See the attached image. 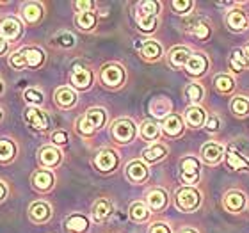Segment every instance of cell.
<instances>
[{
  "mask_svg": "<svg viewBox=\"0 0 249 233\" xmlns=\"http://www.w3.org/2000/svg\"><path fill=\"white\" fill-rule=\"evenodd\" d=\"M146 201H148V208L150 210H162V208H166L167 205V192L164 189H153V191L148 192V196H146Z\"/></svg>",
  "mask_w": 249,
  "mask_h": 233,
  "instance_id": "d6986e66",
  "label": "cell"
},
{
  "mask_svg": "<svg viewBox=\"0 0 249 233\" xmlns=\"http://www.w3.org/2000/svg\"><path fill=\"white\" fill-rule=\"evenodd\" d=\"M180 233H197V232L194 228H185V230H182Z\"/></svg>",
  "mask_w": 249,
  "mask_h": 233,
  "instance_id": "11a10c76",
  "label": "cell"
},
{
  "mask_svg": "<svg viewBox=\"0 0 249 233\" xmlns=\"http://www.w3.org/2000/svg\"><path fill=\"white\" fill-rule=\"evenodd\" d=\"M203 96H205V88H203L201 84L192 82L185 88V98L189 100L192 105L199 104V102L203 100Z\"/></svg>",
  "mask_w": 249,
  "mask_h": 233,
  "instance_id": "1f68e13d",
  "label": "cell"
},
{
  "mask_svg": "<svg viewBox=\"0 0 249 233\" xmlns=\"http://www.w3.org/2000/svg\"><path fill=\"white\" fill-rule=\"evenodd\" d=\"M0 32H2V37H4V39H16L21 32L20 21L16 20V18H11V16L5 18V20H2V23H0Z\"/></svg>",
  "mask_w": 249,
  "mask_h": 233,
  "instance_id": "7402d4cb",
  "label": "cell"
},
{
  "mask_svg": "<svg viewBox=\"0 0 249 233\" xmlns=\"http://www.w3.org/2000/svg\"><path fill=\"white\" fill-rule=\"evenodd\" d=\"M16 153V148L15 144L7 139H2L0 141V162H7L11 161Z\"/></svg>",
  "mask_w": 249,
  "mask_h": 233,
  "instance_id": "ab89813d",
  "label": "cell"
},
{
  "mask_svg": "<svg viewBox=\"0 0 249 233\" xmlns=\"http://www.w3.org/2000/svg\"><path fill=\"white\" fill-rule=\"evenodd\" d=\"M94 4L93 2H75V9H78L80 13H88V11H93Z\"/></svg>",
  "mask_w": 249,
  "mask_h": 233,
  "instance_id": "f907efd6",
  "label": "cell"
},
{
  "mask_svg": "<svg viewBox=\"0 0 249 233\" xmlns=\"http://www.w3.org/2000/svg\"><path fill=\"white\" fill-rule=\"evenodd\" d=\"M130 219L132 221H135V223H144V221H148L150 219V208H148V205L142 201H135L130 205Z\"/></svg>",
  "mask_w": 249,
  "mask_h": 233,
  "instance_id": "484cf974",
  "label": "cell"
},
{
  "mask_svg": "<svg viewBox=\"0 0 249 233\" xmlns=\"http://www.w3.org/2000/svg\"><path fill=\"white\" fill-rule=\"evenodd\" d=\"M213 88L221 94H230L235 89L233 77H230L228 73H219V75L213 77Z\"/></svg>",
  "mask_w": 249,
  "mask_h": 233,
  "instance_id": "cb8c5ba5",
  "label": "cell"
},
{
  "mask_svg": "<svg viewBox=\"0 0 249 233\" xmlns=\"http://www.w3.org/2000/svg\"><path fill=\"white\" fill-rule=\"evenodd\" d=\"M9 64H11V68H15V70H21V68H25L27 62H25V55H23V52L11 54Z\"/></svg>",
  "mask_w": 249,
  "mask_h": 233,
  "instance_id": "f6af8a7d",
  "label": "cell"
},
{
  "mask_svg": "<svg viewBox=\"0 0 249 233\" xmlns=\"http://www.w3.org/2000/svg\"><path fill=\"white\" fill-rule=\"evenodd\" d=\"M126 178L132 183H142L148 178V167L141 161L130 162L128 166H126Z\"/></svg>",
  "mask_w": 249,
  "mask_h": 233,
  "instance_id": "2e32d148",
  "label": "cell"
},
{
  "mask_svg": "<svg viewBox=\"0 0 249 233\" xmlns=\"http://www.w3.org/2000/svg\"><path fill=\"white\" fill-rule=\"evenodd\" d=\"M191 55H192L191 50L187 47H175L171 52H169V55H167V61H169V64H171L173 68H183Z\"/></svg>",
  "mask_w": 249,
  "mask_h": 233,
  "instance_id": "603a6c76",
  "label": "cell"
},
{
  "mask_svg": "<svg viewBox=\"0 0 249 233\" xmlns=\"http://www.w3.org/2000/svg\"><path fill=\"white\" fill-rule=\"evenodd\" d=\"M150 233H171V228L166 223H155L151 224Z\"/></svg>",
  "mask_w": 249,
  "mask_h": 233,
  "instance_id": "681fc988",
  "label": "cell"
},
{
  "mask_svg": "<svg viewBox=\"0 0 249 233\" xmlns=\"http://www.w3.org/2000/svg\"><path fill=\"white\" fill-rule=\"evenodd\" d=\"M52 143H53V144H66V143H68V134H66V132H62V130H59V132H53Z\"/></svg>",
  "mask_w": 249,
  "mask_h": 233,
  "instance_id": "c3c4849f",
  "label": "cell"
},
{
  "mask_svg": "<svg viewBox=\"0 0 249 233\" xmlns=\"http://www.w3.org/2000/svg\"><path fill=\"white\" fill-rule=\"evenodd\" d=\"M224 161H226V166L230 169H233V171H249V159H246L242 153H239L233 146H230L226 150Z\"/></svg>",
  "mask_w": 249,
  "mask_h": 233,
  "instance_id": "9c48e42d",
  "label": "cell"
},
{
  "mask_svg": "<svg viewBox=\"0 0 249 233\" xmlns=\"http://www.w3.org/2000/svg\"><path fill=\"white\" fill-rule=\"evenodd\" d=\"M64 226L68 233H86L89 230V219L82 214H73L66 219Z\"/></svg>",
  "mask_w": 249,
  "mask_h": 233,
  "instance_id": "ac0fdd59",
  "label": "cell"
},
{
  "mask_svg": "<svg viewBox=\"0 0 249 233\" xmlns=\"http://www.w3.org/2000/svg\"><path fill=\"white\" fill-rule=\"evenodd\" d=\"M53 96H55V104L62 109H70L77 104V93L71 88H59Z\"/></svg>",
  "mask_w": 249,
  "mask_h": 233,
  "instance_id": "ffe728a7",
  "label": "cell"
},
{
  "mask_svg": "<svg viewBox=\"0 0 249 233\" xmlns=\"http://www.w3.org/2000/svg\"><path fill=\"white\" fill-rule=\"evenodd\" d=\"M118 162H120L118 153L112 150H102L94 157V166L104 173H109V171H112V169H116Z\"/></svg>",
  "mask_w": 249,
  "mask_h": 233,
  "instance_id": "52a82bcc",
  "label": "cell"
},
{
  "mask_svg": "<svg viewBox=\"0 0 249 233\" xmlns=\"http://www.w3.org/2000/svg\"><path fill=\"white\" fill-rule=\"evenodd\" d=\"M71 84L77 89H89L93 84V73L84 66H73L71 70Z\"/></svg>",
  "mask_w": 249,
  "mask_h": 233,
  "instance_id": "8fae6325",
  "label": "cell"
},
{
  "mask_svg": "<svg viewBox=\"0 0 249 233\" xmlns=\"http://www.w3.org/2000/svg\"><path fill=\"white\" fill-rule=\"evenodd\" d=\"M93 219L96 223H104L105 219L112 214V203L107 199V197H100L98 201L93 205Z\"/></svg>",
  "mask_w": 249,
  "mask_h": 233,
  "instance_id": "44dd1931",
  "label": "cell"
},
{
  "mask_svg": "<svg viewBox=\"0 0 249 233\" xmlns=\"http://www.w3.org/2000/svg\"><path fill=\"white\" fill-rule=\"evenodd\" d=\"M102 82L107 88H120L124 82V70L120 64H107L102 70Z\"/></svg>",
  "mask_w": 249,
  "mask_h": 233,
  "instance_id": "277c9868",
  "label": "cell"
},
{
  "mask_svg": "<svg viewBox=\"0 0 249 233\" xmlns=\"http://www.w3.org/2000/svg\"><path fill=\"white\" fill-rule=\"evenodd\" d=\"M75 23H77L78 29L82 31H91L96 25V15L93 11H88V13H78L77 18H75Z\"/></svg>",
  "mask_w": 249,
  "mask_h": 233,
  "instance_id": "8d00e7d4",
  "label": "cell"
},
{
  "mask_svg": "<svg viewBox=\"0 0 249 233\" xmlns=\"http://www.w3.org/2000/svg\"><path fill=\"white\" fill-rule=\"evenodd\" d=\"M77 126H78V132H80V134H84V135H91L94 132V128L91 126V125H89V121L86 118H84V116L80 119H78Z\"/></svg>",
  "mask_w": 249,
  "mask_h": 233,
  "instance_id": "7dc6e473",
  "label": "cell"
},
{
  "mask_svg": "<svg viewBox=\"0 0 249 233\" xmlns=\"http://www.w3.org/2000/svg\"><path fill=\"white\" fill-rule=\"evenodd\" d=\"M226 25L230 27V31L233 32H242L249 27V18L246 15V11L233 7L231 11H228L226 15Z\"/></svg>",
  "mask_w": 249,
  "mask_h": 233,
  "instance_id": "8992f818",
  "label": "cell"
},
{
  "mask_svg": "<svg viewBox=\"0 0 249 233\" xmlns=\"http://www.w3.org/2000/svg\"><path fill=\"white\" fill-rule=\"evenodd\" d=\"M55 43L62 48H71L75 45V36L71 32H61V34L55 36Z\"/></svg>",
  "mask_w": 249,
  "mask_h": 233,
  "instance_id": "ee69618b",
  "label": "cell"
},
{
  "mask_svg": "<svg viewBox=\"0 0 249 233\" xmlns=\"http://www.w3.org/2000/svg\"><path fill=\"white\" fill-rule=\"evenodd\" d=\"M205 128H207L208 132H217V130L221 128V119H219V116H215V114L208 116L207 121H205Z\"/></svg>",
  "mask_w": 249,
  "mask_h": 233,
  "instance_id": "bcb514c9",
  "label": "cell"
},
{
  "mask_svg": "<svg viewBox=\"0 0 249 233\" xmlns=\"http://www.w3.org/2000/svg\"><path fill=\"white\" fill-rule=\"evenodd\" d=\"M137 48H139L141 57L146 59V61H157V59L162 57L160 43H157L155 39H146L142 43H137Z\"/></svg>",
  "mask_w": 249,
  "mask_h": 233,
  "instance_id": "7c38bea8",
  "label": "cell"
},
{
  "mask_svg": "<svg viewBox=\"0 0 249 233\" xmlns=\"http://www.w3.org/2000/svg\"><path fill=\"white\" fill-rule=\"evenodd\" d=\"M248 68V62H246L244 52L240 48H235L233 52L230 54V70L235 73H242Z\"/></svg>",
  "mask_w": 249,
  "mask_h": 233,
  "instance_id": "4dcf8cb0",
  "label": "cell"
},
{
  "mask_svg": "<svg viewBox=\"0 0 249 233\" xmlns=\"http://www.w3.org/2000/svg\"><path fill=\"white\" fill-rule=\"evenodd\" d=\"M84 118L88 119L89 125H91L94 130H98V128H102V126H104L105 119H107V114H105L104 109H98V107H94V109H89L88 114L84 116Z\"/></svg>",
  "mask_w": 249,
  "mask_h": 233,
  "instance_id": "836d02e7",
  "label": "cell"
},
{
  "mask_svg": "<svg viewBox=\"0 0 249 233\" xmlns=\"http://www.w3.org/2000/svg\"><path fill=\"white\" fill-rule=\"evenodd\" d=\"M189 32L194 34L197 39H208V37H210V25H208L205 20H194V21H191Z\"/></svg>",
  "mask_w": 249,
  "mask_h": 233,
  "instance_id": "d590c367",
  "label": "cell"
},
{
  "mask_svg": "<svg viewBox=\"0 0 249 233\" xmlns=\"http://www.w3.org/2000/svg\"><path fill=\"white\" fill-rule=\"evenodd\" d=\"M224 153H226V148H224L221 143H207V144L201 146V159L210 166H215L224 159Z\"/></svg>",
  "mask_w": 249,
  "mask_h": 233,
  "instance_id": "5b68a950",
  "label": "cell"
},
{
  "mask_svg": "<svg viewBox=\"0 0 249 233\" xmlns=\"http://www.w3.org/2000/svg\"><path fill=\"white\" fill-rule=\"evenodd\" d=\"M7 50V39H4V37L0 36V55Z\"/></svg>",
  "mask_w": 249,
  "mask_h": 233,
  "instance_id": "816d5d0a",
  "label": "cell"
},
{
  "mask_svg": "<svg viewBox=\"0 0 249 233\" xmlns=\"http://www.w3.org/2000/svg\"><path fill=\"white\" fill-rule=\"evenodd\" d=\"M171 110V102L167 98H155L153 104H151V114L157 116V118H162L166 116L167 112Z\"/></svg>",
  "mask_w": 249,
  "mask_h": 233,
  "instance_id": "f35d334b",
  "label": "cell"
},
{
  "mask_svg": "<svg viewBox=\"0 0 249 233\" xmlns=\"http://www.w3.org/2000/svg\"><path fill=\"white\" fill-rule=\"evenodd\" d=\"M183 119L177 114H171L167 116L164 121H162V130H164V134L169 135V137H178V135H182L183 132Z\"/></svg>",
  "mask_w": 249,
  "mask_h": 233,
  "instance_id": "e0dca14e",
  "label": "cell"
},
{
  "mask_svg": "<svg viewBox=\"0 0 249 233\" xmlns=\"http://www.w3.org/2000/svg\"><path fill=\"white\" fill-rule=\"evenodd\" d=\"M21 52L25 55V62L29 68H39L43 64V61H45V52H41V50L36 47L23 48Z\"/></svg>",
  "mask_w": 249,
  "mask_h": 233,
  "instance_id": "f546056e",
  "label": "cell"
},
{
  "mask_svg": "<svg viewBox=\"0 0 249 233\" xmlns=\"http://www.w3.org/2000/svg\"><path fill=\"white\" fill-rule=\"evenodd\" d=\"M29 215H31L34 223H47L50 215H52V208L45 201H36L32 203L31 208H29Z\"/></svg>",
  "mask_w": 249,
  "mask_h": 233,
  "instance_id": "9a60e30c",
  "label": "cell"
},
{
  "mask_svg": "<svg viewBox=\"0 0 249 233\" xmlns=\"http://www.w3.org/2000/svg\"><path fill=\"white\" fill-rule=\"evenodd\" d=\"M175 201H177V207L182 212H194L201 205V194H199V191H197L196 187L183 185L177 191Z\"/></svg>",
  "mask_w": 249,
  "mask_h": 233,
  "instance_id": "6da1fadb",
  "label": "cell"
},
{
  "mask_svg": "<svg viewBox=\"0 0 249 233\" xmlns=\"http://www.w3.org/2000/svg\"><path fill=\"white\" fill-rule=\"evenodd\" d=\"M167 155V148L164 144H151L142 150V159L146 162H159Z\"/></svg>",
  "mask_w": 249,
  "mask_h": 233,
  "instance_id": "f1b7e54d",
  "label": "cell"
},
{
  "mask_svg": "<svg viewBox=\"0 0 249 233\" xmlns=\"http://www.w3.org/2000/svg\"><path fill=\"white\" fill-rule=\"evenodd\" d=\"M246 203H248V199H246V194H244V192H240V191L226 192V196H224V199H223L224 208H226L228 212H231V214L242 212V210L246 208Z\"/></svg>",
  "mask_w": 249,
  "mask_h": 233,
  "instance_id": "ba28073f",
  "label": "cell"
},
{
  "mask_svg": "<svg viewBox=\"0 0 249 233\" xmlns=\"http://www.w3.org/2000/svg\"><path fill=\"white\" fill-rule=\"evenodd\" d=\"M0 119H2V110H0Z\"/></svg>",
  "mask_w": 249,
  "mask_h": 233,
  "instance_id": "6f0895ef",
  "label": "cell"
},
{
  "mask_svg": "<svg viewBox=\"0 0 249 233\" xmlns=\"http://www.w3.org/2000/svg\"><path fill=\"white\" fill-rule=\"evenodd\" d=\"M207 112H205V109H201L199 105H191L189 109L185 110V123L191 126V128H199V126H203L205 125V121H207Z\"/></svg>",
  "mask_w": 249,
  "mask_h": 233,
  "instance_id": "5bb4252c",
  "label": "cell"
},
{
  "mask_svg": "<svg viewBox=\"0 0 249 233\" xmlns=\"http://www.w3.org/2000/svg\"><path fill=\"white\" fill-rule=\"evenodd\" d=\"M171 7L178 15H187V13L194 7V2H192V0H173Z\"/></svg>",
  "mask_w": 249,
  "mask_h": 233,
  "instance_id": "b9f144b4",
  "label": "cell"
},
{
  "mask_svg": "<svg viewBox=\"0 0 249 233\" xmlns=\"http://www.w3.org/2000/svg\"><path fill=\"white\" fill-rule=\"evenodd\" d=\"M5 185L4 183H2V181H0V199H4V196H5Z\"/></svg>",
  "mask_w": 249,
  "mask_h": 233,
  "instance_id": "f5cc1de1",
  "label": "cell"
},
{
  "mask_svg": "<svg viewBox=\"0 0 249 233\" xmlns=\"http://www.w3.org/2000/svg\"><path fill=\"white\" fill-rule=\"evenodd\" d=\"M141 135L146 141H157L160 137V126L155 121H144L141 125Z\"/></svg>",
  "mask_w": 249,
  "mask_h": 233,
  "instance_id": "74e56055",
  "label": "cell"
},
{
  "mask_svg": "<svg viewBox=\"0 0 249 233\" xmlns=\"http://www.w3.org/2000/svg\"><path fill=\"white\" fill-rule=\"evenodd\" d=\"M137 25L142 32H153L157 27V16H150V18L137 16Z\"/></svg>",
  "mask_w": 249,
  "mask_h": 233,
  "instance_id": "60d3db41",
  "label": "cell"
},
{
  "mask_svg": "<svg viewBox=\"0 0 249 233\" xmlns=\"http://www.w3.org/2000/svg\"><path fill=\"white\" fill-rule=\"evenodd\" d=\"M39 162H41L45 167H53L61 162V151L52 148V146H47V148H41L39 150Z\"/></svg>",
  "mask_w": 249,
  "mask_h": 233,
  "instance_id": "d4e9b609",
  "label": "cell"
},
{
  "mask_svg": "<svg viewBox=\"0 0 249 233\" xmlns=\"http://www.w3.org/2000/svg\"><path fill=\"white\" fill-rule=\"evenodd\" d=\"M25 121L31 125L34 130H47L48 128V118L45 112H41L39 109L36 107H29L25 110Z\"/></svg>",
  "mask_w": 249,
  "mask_h": 233,
  "instance_id": "4fadbf2b",
  "label": "cell"
},
{
  "mask_svg": "<svg viewBox=\"0 0 249 233\" xmlns=\"http://www.w3.org/2000/svg\"><path fill=\"white\" fill-rule=\"evenodd\" d=\"M112 137L118 143H130L135 137V125L130 119H118L112 123Z\"/></svg>",
  "mask_w": 249,
  "mask_h": 233,
  "instance_id": "3957f363",
  "label": "cell"
},
{
  "mask_svg": "<svg viewBox=\"0 0 249 233\" xmlns=\"http://www.w3.org/2000/svg\"><path fill=\"white\" fill-rule=\"evenodd\" d=\"M21 16H23V20L27 23H37L43 16V7L39 4H36V2L25 4L23 5V11H21Z\"/></svg>",
  "mask_w": 249,
  "mask_h": 233,
  "instance_id": "83f0119b",
  "label": "cell"
},
{
  "mask_svg": "<svg viewBox=\"0 0 249 233\" xmlns=\"http://www.w3.org/2000/svg\"><path fill=\"white\" fill-rule=\"evenodd\" d=\"M201 178V164L196 157H185L180 162V180L187 187H194Z\"/></svg>",
  "mask_w": 249,
  "mask_h": 233,
  "instance_id": "7a4b0ae2",
  "label": "cell"
},
{
  "mask_svg": "<svg viewBox=\"0 0 249 233\" xmlns=\"http://www.w3.org/2000/svg\"><path fill=\"white\" fill-rule=\"evenodd\" d=\"M183 68H185V72L189 73L191 77H201L203 73H207V70H208L207 55H203V54H192Z\"/></svg>",
  "mask_w": 249,
  "mask_h": 233,
  "instance_id": "30bf717a",
  "label": "cell"
},
{
  "mask_svg": "<svg viewBox=\"0 0 249 233\" xmlns=\"http://www.w3.org/2000/svg\"><path fill=\"white\" fill-rule=\"evenodd\" d=\"M4 91V84H2V80H0V93Z\"/></svg>",
  "mask_w": 249,
  "mask_h": 233,
  "instance_id": "9f6ffc18",
  "label": "cell"
},
{
  "mask_svg": "<svg viewBox=\"0 0 249 233\" xmlns=\"http://www.w3.org/2000/svg\"><path fill=\"white\" fill-rule=\"evenodd\" d=\"M23 98H25L27 104L31 105H41L43 104V93L37 91V89H27L23 93Z\"/></svg>",
  "mask_w": 249,
  "mask_h": 233,
  "instance_id": "7bdbcfd3",
  "label": "cell"
},
{
  "mask_svg": "<svg viewBox=\"0 0 249 233\" xmlns=\"http://www.w3.org/2000/svg\"><path fill=\"white\" fill-rule=\"evenodd\" d=\"M242 52H244V57H246V62H248V66H249V45L248 47L244 48V50H242Z\"/></svg>",
  "mask_w": 249,
  "mask_h": 233,
  "instance_id": "db71d44e",
  "label": "cell"
},
{
  "mask_svg": "<svg viewBox=\"0 0 249 233\" xmlns=\"http://www.w3.org/2000/svg\"><path fill=\"white\" fill-rule=\"evenodd\" d=\"M32 183L39 191H50L53 185V175L50 171H45V169L36 171L32 175Z\"/></svg>",
  "mask_w": 249,
  "mask_h": 233,
  "instance_id": "4316f807",
  "label": "cell"
},
{
  "mask_svg": "<svg viewBox=\"0 0 249 233\" xmlns=\"http://www.w3.org/2000/svg\"><path fill=\"white\" fill-rule=\"evenodd\" d=\"M159 11H160V4L155 0H144V2H139V5H137V16H144V18L157 16Z\"/></svg>",
  "mask_w": 249,
  "mask_h": 233,
  "instance_id": "e575fe53",
  "label": "cell"
},
{
  "mask_svg": "<svg viewBox=\"0 0 249 233\" xmlns=\"http://www.w3.org/2000/svg\"><path fill=\"white\" fill-rule=\"evenodd\" d=\"M230 109L235 116L246 118V116H249V100L246 96H235V98H231Z\"/></svg>",
  "mask_w": 249,
  "mask_h": 233,
  "instance_id": "d6a6232c",
  "label": "cell"
}]
</instances>
